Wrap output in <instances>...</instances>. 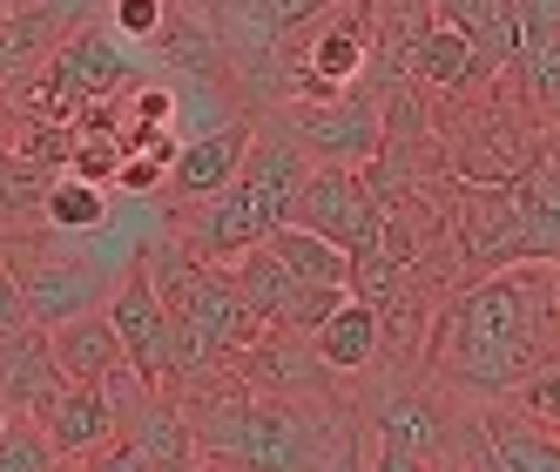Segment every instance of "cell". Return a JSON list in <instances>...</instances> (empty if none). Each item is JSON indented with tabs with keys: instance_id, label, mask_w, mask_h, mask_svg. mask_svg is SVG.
Returning a JSON list of instances; mask_svg holds the SVG:
<instances>
[{
	"instance_id": "obj_1",
	"label": "cell",
	"mask_w": 560,
	"mask_h": 472,
	"mask_svg": "<svg viewBox=\"0 0 560 472\" xmlns=\"http://www.w3.org/2000/svg\"><path fill=\"white\" fill-rule=\"evenodd\" d=\"M553 351H560V318L547 310L540 263H500L432 318L425 365L459 391L506 399Z\"/></svg>"
},
{
	"instance_id": "obj_2",
	"label": "cell",
	"mask_w": 560,
	"mask_h": 472,
	"mask_svg": "<svg viewBox=\"0 0 560 472\" xmlns=\"http://www.w3.org/2000/svg\"><path fill=\"white\" fill-rule=\"evenodd\" d=\"M311 163H338V169H365L385 149V102L372 88H345L331 102H291L284 115H270Z\"/></svg>"
},
{
	"instance_id": "obj_3",
	"label": "cell",
	"mask_w": 560,
	"mask_h": 472,
	"mask_svg": "<svg viewBox=\"0 0 560 472\" xmlns=\"http://www.w3.org/2000/svg\"><path fill=\"white\" fill-rule=\"evenodd\" d=\"M284 223L317 229L345 257H372L378 250V196H372V182L358 176V169H338V163H311L304 169Z\"/></svg>"
},
{
	"instance_id": "obj_4",
	"label": "cell",
	"mask_w": 560,
	"mask_h": 472,
	"mask_svg": "<svg viewBox=\"0 0 560 472\" xmlns=\"http://www.w3.org/2000/svg\"><path fill=\"white\" fill-rule=\"evenodd\" d=\"M42 68H48V88H55L61 102H122V88L142 74L136 55H129V42H122L108 21H102V27H95V21L74 27Z\"/></svg>"
},
{
	"instance_id": "obj_5",
	"label": "cell",
	"mask_w": 560,
	"mask_h": 472,
	"mask_svg": "<svg viewBox=\"0 0 560 472\" xmlns=\"http://www.w3.org/2000/svg\"><path fill=\"white\" fill-rule=\"evenodd\" d=\"M14 278H21V304H27V324L34 331H55L68 318H82V310H102L108 304V270L89 263V257H8Z\"/></svg>"
},
{
	"instance_id": "obj_6",
	"label": "cell",
	"mask_w": 560,
	"mask_h": 472,
	"mask_svg": "<svg viewBox=\"0 0 560 472\" xmlns=\"http://www.w3.org/2000/svg\"><path fill=\"white\" fill-rule=\"evenodd\" d=\"M170 210H176V236H183V250H189L196 263H230L236 250L264 244V216H257V203H250L244 176H230L223 189L196 196V203H170Z\"/></svg>"
},
{
	"instance_id": "obj_7",
	"label": "cell",
	"mask_w": 560,
	"mask_h": 472,
	"mask_svg": "<svg viewBox=\"0 0 560 472\" xmlns=\"http://www.w3.org/2000/svg\"><path fill=\"white\" fill-rule=\"evenodd\" d=\"M108 324L115 338H122V358L149 378V385H163V344H170V310H163V291H155V278L142 263H129V278L108 291Z\"/></svg>"
},
{
	"instance_id": "obj_8",
	"label": "cell",
	"mask_w": 560,
	"mask_h": 472,
	"mask_svg": "<svg viewBox=\"0 0 560 472\" xmlns=\"http://www.w3.org/2000/svg\"><path fill=\"white\" fill-rule=\"evenodd\" d=\"M513 223H520V263H553L560 257V142H540L527 169L506 182Z\"/></svg>"
},
{
	"instance_id": "obj_9",
	"label": "cell",
	"mask_w": 560,
	"mask_h": 472,
	"mask_svg": "<svg viewBox=\"0 0 560 472\" xmlns=\"http://www.w3.org/2000/svg\"><path fill=\"white\" fill-rule=\"evenodd\" d=\"M304 169H311V155L277 129V122H257V135H250V149H244V189H250V203H257V216H264V236L291 216V196H298V182H304Z\"/></svg>"
},
{
	"instance_id": "obj_10",
	"label": "cell",
	"mask_w": 560,
	"mask_h": 472,
	"mask_svg": "<svg viewBox=\"0 0 560 472\" xmlns=\"http://www.w3.org/2000/svg\"><path fill=\"white\" fill-rule=\"evenodd\" d=\"M61 391H68V378L55 371L42 331H8V338H0V405H8L14 418L42 425Z\"/></svg>"
},
{
	"instance_id": "obj_11",
	"label": "cell",
	"mask_w": 560,
	"mask_h": 472,
	"mask_svg": "<svg viewBox=\"0 0 560 472\" xmlns=\"http://www.w3.org/2000/svg\"><path fill=\"white\" fill-rule=\"evenodd\" d=\"M250 135H257V122H223V129H210V135L183 142L176 163H170V176H163V196H170V203H196V196L223 189L236 169H244Z\"/></svg>"
},
{
	"instance_id": "obj_12",
	"label": "cell",
	"mask_w": 560,
	"mask_h": 472,
	"mask_svg": "<svg viewBox=\"0 0 560 472\" xmlns=\"http://www.w3.org/2000/svg\"><path fill=\"white\" fill-rule=\"evenodd\" d=\"M406 74H412V82H425V88H439V95H466V88L500 82L493 61L479 55L459 27H446V21H425V27H419V42H412V55H406Z\"/></svg>"
},
{
	"instance_id": "obj_13",
	"label": "cell",
	"mask_w": 560,
	"mask_h": 472,
	"mask_svg": "<svg viewBox=\"0 0 560 472\" xmlns=\"http://www.w3.org/2000/svg\"><path fill=\"white\" fill-rule=\"evenodd\" d=\"M122 439H136V452L149 459V472H189L196 459H203L196 425H189V405L176 399V391H163V385L136 405V418L122 425Z\"/></svg>"
},
{
	"instance_id": "obj_14",
	"label": "cell",
	"mask_w": 560,
	"mask_h": 472,
	"mask_svg": "<svg viewBox=\"0 0 560 472\" xmlns=\"http://www.w3.org/2000/svg\"><path fill=\"white\" fill-rule=\"evenodd\" d=\"M223 278H230V291L244 297V304L257 310L264 324H277V331L291 324V310H298V291H304V284L291 278V263L277 257L270 244H250V250H236V257L223 263Z\"/></svg>"
},
{
	"instance_id": "obj_15",
	"label": "cell",
	"mask_w": 560,
	"mask_h": 472,
	"mask_svg": "<svg viewBox=\"0 0 560 472\" xmlns=\"http://www.w3.org/2000/svg\"><path fill=\"white\" fill-rule=\"evenodd\" d=\"M472 439H479V452H487L500 472H560V432H540V425H527L506 405L479 412Z\"/></svg>"
},
{
	"instance_id": "obj_16",
	"label": "cell",
	"mask_w": 560,
	"mask_h": 472,
	"mask_svg": "<svg viewBox=\"0 0 560 472\" xmlns=\"http://www.w3.org/2000/svg\"><path fill=\"white\" fill-rule=\"evenodd\" d=\"M311 351H317V365H325L331 378H358V371H372L385 351H378V310L372 304H358L345 297L325 324L311 331Z\"/></svg>"
},
{
	"instance_id": "obj_17",
	"label": "cell",
	"mask_w": 560,
	"mask_h": 472,
	"mask_svg": "<svg viewBox=\"0 0 560 472\" xmlns=\"http://www.w3.org/2000/svg\"><path fill=\"white\" fill-rule=\"evenodd\" d=\"M42 338H48V358H55V371L68 385H95L115 358H122V338H115L108 310H82V318H68V324H55Z\"/></svg>"
},
{
	"instance_id": "obj_18",
	"label": "cell",
	"mask_w": 560,
	"mask_h": 472,
	"mask_svg": "<svg viewBox=\"0 0 560 472\" xmlns=\"http://www.w3.org/2000/svg\"><path fill=\"white\" fill-rule=\"evenodd\" d=\"M42 432H48V446L61 452V465L102 452L108 439H122V432H115V412L102 405V391H95V385H68L61 399H55V412L42 418Z\"/></svg>"
},
{
	"instance_id": "obj_19",
	"label": "cell",
	"mask_w": 560,
	"mask_h": 472,
	"mask_svg": "<svg viewBox=\"0 0 560 472\" xmlns=\"http://www.w3.org/2000/svg\"><path fill=\"white\" fill-rule=\"evenodd\" d=\"M432 21L459 27L466 42L493 61V74H506L520 61V27H513V8L506 0H432Z\"/></svg>"
},
{
	"instance_id": "obj_20",
	"label": "cell",
	"mask_w": 560,
	"mask_h": 472,
	"mask_svg": "<svg viewBox=\"0 0 560 472\" xmlns=\"http://www.w3.org/2000/svg\"><path fill=\"white\" fill-rule=\"evenodd\" d=\"M378 439L439 459V452H446V439H453V418L439 412L432 391H392V399L378 405Z\"/></svg>"
},
{
	"instance_id": "obj_21",
	"label": "cell",
	"mask_w": 560,
	"mask_h": 472,
	"mask_svg": "<svg viewBox=\"0 0 560 472\" xmlns=\"http://www.w3.org/2000/svg\"><path fill=\"white\" fill-rule=\"evenodd\" d=\"M42 223L61 229V236H95V229H108V189L55 169L48 189H42Z\"/></svg>"
},
{
	"instance_id": "obj_22",
	"label": "cell",
	"mask_w": 560,
	"mask_h": 472,
	"mask_svg": "<svg viewBox=\"0 0 560 472\" xmlns=\"http://www.w3.org/2000/svg\"><path fill=\"white\" fill-rule=\"evenodd\" d=\"M264 244L291 263L298 284H338V291H345V278H351V257H345L338 244H325L317 229H304V223H277Z\"/></svg>"
},
{
	"instance_id": "obj_23",
	"label": "cell",
	"mask_w": 560,
	"mask_h": 472,
	"mask_svg": "<svg viewBox=\"0 0 560 472\" xmlns=\"http://www.w3.org/2000/svg\"><path fill=\"white\" fill-rule=\"evenodd\" d=\"M506 74H520V88H527V102L547 115V122H560V27L520 48V61H513Z\"/></svg>"
},
{
	"instance_id": "obj_24",
	"label": "cell",
	"mask_w": 560,
	"mask_h": 472,
	"mask_svg": "<svg viewBox=\"0 0 560 472\" xmlns=\"http://www.w3.org/2000/svg\"><path fill=\"white\" fill-rule=\"evenodd\" d=\"M122 129H74V142H68V176H82V182H102V189H115V169H122Z\"/></svg>"
},
{
	"instance_id": "obj_25",
	"label": "cell",
	"mask_w": 560,
	"mask_h": 472,
	"mask_svg": "<svg viewBox=\"0 0 560 472\" xmlns=\"http://www.w3.org/2000/svg\"><path fill=\"white\" fill-rule=\"evenodd\" d=\"M506 412H520L527 425H540V432H560V358H547V365H534L527 378H520L513 391H506Z\"/></svg>"
},
{
	"instance_id": "obj_26",
	"label": "cell",
	"mask_w": 560,
	"mask_h": 472,
	"mask_svg": "<svg viewBox=\"0 0 560 472\" xmlns=\"http://www.w3.org/2000/svg\"><path fill=\"white\" fill-rule=\"evenodd\" d=\"M108 27L122 34V42H136V48H155L170 34V21H176V0H108Z\"/></svg>"
},
{
	"instance_id": "obj_27",
	"label": "cell",
	"mask_w": 560,
	"mask_h": 472,
	"mask_svg": "<svg viewBox=\"0 0 560 472\" xmlns=\"http://www.w3.org/2000/svg\"><path fill=\"white\" fill-rule=\"evenodd\" d=\"M0 472H61V452L48 446V432L34 418H14L0 432Z\"/></svg>"
},
{
	"instance_id": "obj_28",
	"label": "cell",
	"mask_w": 560,
	"mask_h": 472,
	"mask_svg": "<svg viewBox=\"0 0 560 472\" xmlns=\"http://www.w3.org/2000/svg\"><path fill=\"white\" fill-rule=\"evenodd\" d=\"M122 102H129L136 129H176V82H163V74H136Z\"/></svg>"
},
{
	"instance_id": "obj_29",
	"label": "cell",
	"mask_w": 560,
	"mask_h": 472,
	"mask_svg": "<svg viewBox=\"0 0 560 472\" xmlns=\"http://www.w3.org/2000/svg\"><path fill=\"white\" fill-rule=\"evenodd\" d=\"M61 472H149V459L136 452V439H108L102 452H89V459H68Z\"/></svg>"
},
{
	"instance_id": "obj_30",
	"label": "cell",
	"mask_w": 560,
	"mask_h": 472,
	"mask_svg": "<svg viewBox=\"0 0 560 472\" xmlns=\"http://www.w3.org/2000/svg\"><path fill=\"white\" fill-rule=\"evenodd\" d=\"M506 8H513V27H520V48L560 27V0H506Z\"/></svg>"
},
{
	"instance_id": "obj_31",
	"label": "cell",
	"mask_w": 560,
	"mask_h": 472,
	"mask_svg": "<svg viewBox=\"0 0 560 472\" xmlns=\"http://www.w3.org/2000/svg\"><path fill=\"white\" fill-rule=\"evenodd\" d=\"M115 189H129V196H163V163H149V155H122Z\"/></svg>"
},
{
	"instance_id": "obj_32",
	"label": "cell",
	"mask_w": 560,
	"mask_h": 472,
	"mask_svg": "<svg viewBox=\"0 0 560 472\" xmlns=\"http://www.w3.org/2000/svg\"><path fill=\"white\" fill-rule=\"evenodd\" d=\"M8 331H34V324H27V304H21L14 263H0V338H8Z\"/></svg>"
},
{
	"instance_id": "obj_33",
	"label": "cell",
	"mask_w": 560,
	"mask_h": 472,
	"mask_svg": "<svg viewBox=\"0 0 560 472\" xmlns=\"http://www.w3.org/2000/svg\"><path fill=\"white\" fill-rule=\"evenodd\" d=\"M439 459H425V452H412V446H392V439H378V452H372V465L365 472H432Z\"/></svg>"
},
{
	"instance_id": "obj_34",
	"label": "cell",
	"mask_w": 560,
	"mask_h": 472,
	"mask_svg": "<svg viewBox=\"0 0 560 472\" xmlns=\"http://www.w3.org/2000/svg\"><path fill=\"white\" fill-rule=\"evenodd\" d=\"M311 472H365V459H358V439H351V432H338V439L325 446V459H317Z\"/></svg>"
},
{
	"instance_id": "obj_35",
	"label": "cell",
	"mask_w": 560,
	"mask_h": 472,
	"mask_svg": "<svg viewBox=\"0 0 560 472\" xmlns=\"http://www.w3.org/2000/svg\"><path fill=\"white\" fill-rule=\"evenodd\" d=\"M540 284H547V310L560 318V257H553V263H540Z\"/></svg>"
},
{
	"instance_id": "obj_36",
	"label": "cell",
	"mask_w": 560,
	"mask_h": 472,
	"mask_svg": "<svg viewBox=\"0 0 560 472\" xmlns=\"http://www.w3.org/2000/svg\"><path fill=\"white\" fill-rule=\"evenodd\" d=\"M14 250H21V229H8V223H0V263H8Z\"/></svg>"
},
{
	"instance_id": "obj_37",
	"label": "cell",
	"mask_w": 560,
	"mask_h": 472,
	"mask_svg": "<svg viewBox=\"0 0 560 472\" xmlns=\"http://www.w3.org/2000/svg\"><path fill=\"white\" fill-rule=\"evenodd\" d=\"M8 163H14V149H8V142H0V189H8Z\"/></svg>"
},
{
	"instance_id": "obj_38",
	"label": "cell",
	"mask_w": 560,
	"mask_h": 472,
	"mask_svg": "<svg viewBox=\"0 0 560 472\" xmlns=\"http://www.w3.org/2000/svg\"><path fill=\"white\" fill-rule=\"evenodd\" d=\"M189 472H230V465H223V459H196Z\"/></svg>"
},
{
	"instance_id": "obj_39",
	"label": "cell",
	"mask_w": 560,
	"mask_h": 472,
	"mask_svg": "<svg viewBox=\"0 0 560 472\" xmlns=\"http://www.w3.org/2000/svg\"><path fill=\"white\" fill-rule=\"evenodd\" d=\"M14 8H34V0H0V14H14Z\"/></svg>"
},
{
	"instance_id": "obj_40",
	"label": "cell",
	"mask_w": 560,
	"mask_h": 472,
	"mask_svg": "<svg viewBox=\"0 0 560 472\" xmlns=\"http://www.w3.org/2000/svg\"><path fill=\"white\" fill-rule=\"evenodd\" d=\"M8 425H14V412H8V405H0V432H8Z\"/></svg>"
},
{
	"instance_id": "obj_41",
	"label": "cell",
	"mask_w": 560,
	"mask_h": 472,
	"mask_svg": "<svg viewBox=\"0 0 560 472\" xmlns=\"http://www.w3.org/2000/svg\"><path fill=\"white\" fill-rule=\"evenodd\" d=\"M432 472H466V465H432Z\"/></svg>"
},
{
	"instance_id": "obj_42",
	"label": "cell",
	"mask_w": 560,
	"mask_h": 472,
	"mask_svg": "<svg viewBox=\"0 0 560 472\" xmlns=\"http://www.w3.org/2000/svg\"><path fill=\"white\" fill-rule=\"evenodd\" d=\"M553 358H560V351H553Z\"/></svg>"
}]
</instances>
